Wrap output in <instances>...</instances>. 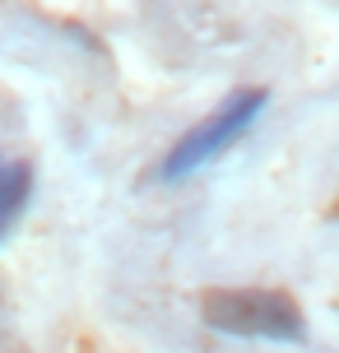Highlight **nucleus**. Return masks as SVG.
I'll return each instance as SVG.
<instances>
[{
    "label": "nucleus",
    "mask_w": 339,
    "mask_h": 353,
    "mask_svg": "<svg viewBox=\"0 0 339 353\" xmlns=\"http://www.w3.org/2000/svg\"><path fill=\"white\" fill-rule=\"evenodd\" d=\"M265 107H269L265 88H237V93H228L200 125H191L181 140H172V149L158 159L154 176L167 181V186H177V181H191L205 168H214L228 149H237V140H247L256 130V121L265 117Z\"/></svg>",
    "instance_id": "f257e3e1"
},
{
    "label": "nucleus",
    "mask_w": 339,
    "mask_h": 353,
    "mask_svg": "<svg viewBox=\"0 0 339 353\" xmlns=\"http://www.w3.org/2000/svg\"><path fill=\"white\" fill-rule=\"evenodd\" d=\"M205 321L218 335L274 339V344H298L307 335L302 312L269 288H218L205 298Z\"/></svg>",
    "instance_id": "f03ea898"
},
{
    "label": "nucleus",
    "mask_w": 339,
    "mask_h": 353,
    "mask_svg": "<svg viewBox=\"0 0 339 353\" xmlns=\"http://www.w3.org/2000/svg\"><path fill=\"white\" fill-rule=\"evenodd\" d=\"M33 200V168L14 159H0V242L14 232V223L23 219Z\"/></svg>",
    "instance_id": "7ed1b4c3"
}]
</instances>
